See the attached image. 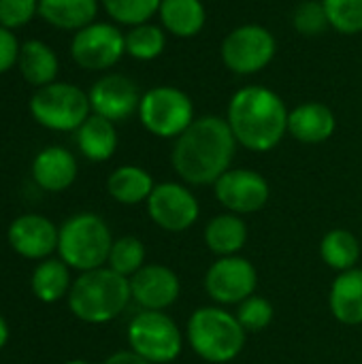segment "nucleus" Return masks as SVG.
I'll use <instances>...</instances> for the list:
<instances>
[{
  "mask_svg": "<svg viewBox=\"0 0 362 364\" xmlns=\"http://www.w3.org/2000/svg\"><path fill=\"white\" fill-rule=\"evenodd\" d=\"M237 145L226 117H196L192 126L175 139L171 162L183 183L213 186L230 168Z\"/></svg>",
  "mask_w": 362,
  "mask_h": 364,
  "instance_id": "f257e3e1",
  "label": "nucleus"
},
{
  "mask_svg": "<svg viewBox=\"0 0 362 364\" xmlns=\"http://www.w3.org/2000/svg\"><path fill=\"white\" fill-rule=\"evenodd\" d=\"M288 115L277 92L265 85H245L233 94L226 122L241 147L265 154L288 134Z\"/></svg>",
  "mask_w": 362,
  "mask_h": 364,
  "instance_id": "f03ea898",
  "label": "nucleus"
},
{
  "mask_svg": "<svg viewBox=\"0 0 362 364\" xmlns=\"http://www.w3.org/2000/svg\"><path fill=\"white\" fill-rule=\"evenodd\" d=\"M66 301L77 320L85 324H107L132 301L130 279L109 267L85 271L73 279Z\"/></svg>",
  "mask_w": 362,
  "mask_h": 364,
  "instance_id": "7ed1b4c3",
  "label": "nucleus"
},
{
  "mask_svg": "<svg viewBox=\"0 0 362 364\" xmlns=\"http://www.w3.org/2000/svg\"><path fill=\"white\" fill-rule=\"evenodd\" d=\"M245 328L224 307H198L186 328L192 352L211 364L235 360L245 348Z\"/></svg>",
  "mask_w": 362,
  "mask_h": 364,
  "instance_id": "20e7f679",
  "label": "nucleus"
},
{
  "mask_svg": "<svg viewBox=\"0 0 362 364\" xmlns=\"http://www.w3.org/2000/svg\"><path fill=\"white\" fill-rule=\"evenodd\" d=\"M107 222L96 213H77L60 226L58 254L75 271L85 273L107 267L113 245Z\"/></svg>",
  "mask_w": 362,
  "mask_h": 364,
  "instance_id": "39448f33",
  "label": "nucleus"
},
{
  "mask_svg": "<svg viewBox=\"0 0 362 364\" xmlns=\"http://www.w3.org/2000/svg\"><path fill=\"white\" fill-rule=\"evenodd\" d=\"M30 113L36 124L53 132H77L92 115L90 96L66 81L38 87L30 98Z\"/></svg>",
  "mask_w": 362,
  "mask_h": 364,
  "instance_id": "423d86ee",
  "label": "nucleus"
},
{
  "mask_svg": "<svg viewBox=\"0 0 362 364\" xmlns=\"http://www.w3.org/2000/svg\"><path fill=\"white\" fill-rule=\"evenodd\" d=\"M139 119L154 136L177 139L196 117L192 98L183 90L173 85H156L141 96Z\"/></svg>",
  "mask_w": 362,
  "mask_h": 364,
  "instance_id": "0eeeda50",
  "label": "nucleus"
},
{
  "mask_svg": "<svg viewBox=\"0 0 362 364\" xmlns=\"http://www.w3.org/2000/svg\"><path fill=\"white\" fill-rule=\"evenodd\" d=\"M128 346L151 364H169L179 358L183 335L164 311H141L128 324Z\"/></svg>",
  "mask_w": 362,
  "mask_h": 364,
  "instance_id": "6e6552de",
  "label": "nucleus"
},
{
  "mask_svg": "<svg viewBox=\"0 0 362 364\" xmlns=\"http://www.w3.org/2000/svg\"><path fill=\"white\" fill-rule=\"evenodd\" d=\"M277 53L273 32L260 23H243L226 34L222 41L224 66L241 77L265 70Z\"/></svg>",
  "mask_w": 362,
  "mask_h": 364,
  "instance_id": "1a4fd4ad",
  "label": "nucleus"
},
{
  "mask_svg": "<svg viewBox=\"0 0 362 364\" xmlns=\"http://www.w3.org/2000/svg\"><path fill=\"white\" fill-rule=\"evenodd\" d=\"M126 53L124 32L109 21H94L75 32L70 41V55L77 66L85 70H107L115 66Z\"/></svg>",
  "mask_w": 362,
  "mask_h": 364,
  "instance_id": "9d476101",
  "label": "nucleus"
},
{
  "mask_svg": "<svg viewBox=\"0 0 362 364\" xmlns=\"http://www.w3.org/2000/svg\"><path fill=\"white\" fill-rule=\"evenodd\" d=\"M258 288V271L243 256L218 258L205 275V290L218 305H239Z\"/></svg>",
  "mask_w": 362,
  "mask_h": 364,
  "instance_id": "9b49d317",
  "label": "nucleus"
},
{
  "mask_svg": "<svg viewBox=\"0 0 362 364\" xmlns=\"http://www.w3.org/2000/svg\"><path fill=\"white\" fill-rule=\"evenodd\" d=\"M147 213L151 222L166 232H183L196 224L201 205L188 186L177 181L156 183L147 198Z\"/></svg>",
  "mask_w": 362,
  "mask_h": 364,
  "instance_id": "f8f14e48",
  "label": "nucleus"
},
{
  "mask_svg": "<svg viewBox=\"0 0 362 364\" xmlns=\"http://www.w3.org/2000/svg\"><path fill=\"white\" fill-rule=\"evenodd\" d=\"M213 192L218 203L237 215L260 211L271 196L269 181L252 168H228L215 183Z\"/></svg>",
  "mask_w": 362,
  "mask_h": 364,
  "instance_id": "ddd939ff",
  "label": "nucleus"
},
{
  "mask_svg": "<svg viewBox=\"0 0 362 364\" xmlns=\"http://www.w3.org/2000/svg\"><path fill=\"white\" fill-rule=\"evenodd\" d=\"M87 96H90L92 113L115 124L139 113L143 94H139V87L130 77L111 73V75L100 77L92 85Z\"/></svg>",
  "mask_w": 362,
  "mask_h": 364,
  "instance_id": "4468645a",
  "label": "nucleus"
},
{
  "mask_svg": "<svg viewBox=\"0 0 362 364\" xmlns=\"http://www.w3.org/2000/svg\"><path fill=\"white\" fill-rule=\"evenodd\" d=\"M9 245L15 254L28 260H45L53 252H58L60 226H55L49 218L38 213H23L15 218L6 230Z\"/></svg>",
  "mask_w": 362,
  "mask_h": 364,
  "instance_id": "2eb2a0df",
  "label": "nucleus"
},
{
  "mask_svg": "<svg viewBox=\"0 0 362 364\" xmlns=\"http://www.w3.org/2000/svg\"><path fill=\"white\" fill-rule=\"evenodd\" d=\"M132 301L145 311H164L177 303L181 282L166 264H145L130 277Z\"/></svg>",
  "mask_w": 362,
  "mask_h": 364,
  "instance_id": "dca6fc26",
  "label": "nucleus"
},
{
  "mask_svg": "<svg viewBox=\"0 0 362 364\" xmlns=\"http://www.w3.org/2000/svg\"><path fill=\"white\" fill-rule=\"evenodd\" d=\"M77 158L60 145L41 149L32 160V179L45 192H64L77 179Z\"/></svg>",
  "mask_w": 362,
  "mask_h": 364,
  "instance_id": "f3484780",
  "label": "nucleus"
},
{
  "mask_svg": "<svg viewBox=\"0 0 362 364\" xmlns=\"http://www.w3.org/2000/svg\"><path fill=\"white\" fill-rule=\"evenodd\" d=\"M337 117L331 107L322 102H303L294 107L288 115V134L299 143L318 145L329 141L335 134Z\"/></svg>",
  "mask_w": 362,
  "mask_h": 364,
  "instance_id": "a211bd4d",
  "label": "nucleus"
},
{
  "mask_svg": "<svg viewBox=\"0 0 362 364\" xmlns=\"http://www.w3.org/2000/svg\"><path fill=\"white\" fill-rule=\"evenodd\" d=\"M329 307L337 322L346 326L362 324V269H350L335 277L329 294Z\"/></svg>",
  "mask_w": 362,
  "mask_h": 364,
  "instance_id": "6ab92c4d",
  "label": "nucleus"
},
{
  "mask_svg": "<svg viewBox=\"0 0 362 364\" xmlns=\"http://www.w3.org/2000/svg\"><path fill=\"white\" fill-rule=\"evenodd\" d=\"M158 17L169 34L177 38H192L203 32L207 23V9L203 0H162Z\"/></svg>",
  "mask_w": 362,
  "mask_h": 364,
  "instance_id": "aec40b11",
  "label": "nucleus"
},
{
  "mask_svg": "<svg viewBox=\"0 0 362 364\" xmlns=\"http://www.w3.org/2000/svg\"><path fill=\"white\" fill-rule=\"evenodd\" d=\"M17 68H19L21 77L38 90V87H45L55 81L60 62H58L55 51L47 43H43L38 38H30V41L21 43V47H19Z\"/></svg>",
  "mask_w": 362,
  "mask_h": 364,
  "instance_id": "412c9836",
  "label": "nucleus"
},
{
  "mask_svg": "<svg viewBox=\"0 0 362 364\" xmlns=\"http://www.w3.org/2000/svg\"><path fill=\"white\" fill-rule=\"evenodd\" d=\"M100 0H38V15L53 28L81 30L96 21Z\"/></svg>",
  "mask_w": 362,
  "mask_h": 364,
  "instance_id": "4be33fe9",
  "label": "nucleus"
},
{
  "mask_svg": "<svg viewBox=\"0 0 362 364\" xmlns=\"http://www.w3.org/2000/svg\"><path fill=\"white\" fill-rule=\"evenodd\" d=\"M77 147L90 162H105L113 158L117 151L115 124L92 113L77 130Z\"/></svg>",
  "mask_w": 362,
  "mask_h": 364,
  "instance_id": "5701e85b",
  "label": "nucleus"
},
{
  "mask_svg": "<svg viewBox=\"0 0 362 364\" xmlns=\"http://www.w3.org/2000/svg\"><path fill=\"white\" fill-rule=\"evenodd\" d=\"M70 286H73L70 267L62 258H45V260H41L34 267L32 277H30L32 294L45 305H51V303H58V301L66 299L68 292H70Z\"/></svg>",
  "mask_w": 362,
  "mask_h": 364,
  "instance_id": "b1692460",
  "label": "nucleus"
},
{
  "mask_svg": "<svg viewBox=\"0 0 362 364\" xmlns=\"http://www.w3.org/2000/svg\"><path fill=\"white\" fill-rule=\"evenodd\" d=\"M205 243L220 258L239 256L247 243V224L237 213H220L209 220L205 228Z\"/></svg>",
  "mask_w": 362,
  "mask_h": 364,
  "instance_id": "393cba45",
  "label": "nucleus"
},
{
  "mask_svg": "<svg viewBox=\"0 0 362 364\" xmlns=\"http://www.w3.org/2000/svg\"><path fill=\"white\" fill-rule=\"evenodd\" d=\"M154 188H156L154 177L145 168L134 166V164L117 166L109 175V179H107V192L119 205L147 203V198L151 196Z\"/></svg>",
  "mask_w": 362,
  "mask_h": 364,
  "instance_id": "a878e982",
  "label": "nucleus"
},
{
  "mask_svg": "<svg viewBox=\"0 0 362 364\" xmlns=\"http://www.w3.org/2000/svg\"><path fill=\"white\" fill-rule=\"evenodd\" d=\"M320 258L337 273L356 269L361 260V241L346 228H333L320 241Z\"/></svg>",
  "mask_w": 362,
  "mask_h": 364,
  "instance_id": "bb28decb",
  "label": "nucleus"
},
{
  "mask_svg": "<svg viewBox=\"0 0 362 364\" xmlns=\"http://www.w3.org/2000/svg\"><path fill=\"white\" fill-rule=\"evenodd\" d=\"M126 53L134 60L141 62H149L162 55V51L166 49V34L164 28L156 26V23H141L130 28L126 34Z\"/></svg>",
  "mask_w": 362,
  "mask_h": 364,
  "instance_id": "cd10ccee",
  "label": "nucleus"
},
{
  "mask_svg": "<svg viewBox=\"0 0 362 364\" xmlns=\"http://www.w3.org/2000/svg\"><path fill=\"white\" fill-rule=\"evenodd\" d=\"M107 267L130 279L137 271H141L145 267V245H143V241L137 239V237H130V235L115 239L113 245H111V252H109Z\"/></svg>",
  "mask_w": 362,
  "mask_h": 364,
  "instance_id": "c85d7f7f",
  "label": "nucleus"
},
{
  "mask_svg": "<svg viewBox=\"0 0 362 364\" xmlns=\"http://www.w3.org/2000/svg\"><path fill=\"white\" fill-rule=\"evenodd\" d=\"M162 0H100L107 15L122 26H141L147 23L160 9Z\"/></svg>",
  "mask_w": 362,
  "mask_h": 364,
  "instance_id": "c756f323",
  "label": "nucleus"
},
{
  "mask_svg": "<svg viewBox=\"0 0 362 364\" xmlns=\"http://www.w3.org/2000/svg\"><path fill=\"white\" fill-rule=\"evenodd\" d=\"M329 23L339 34L362 32V0H322Z\"/></svg>",
  "mask_w": 362,
  "mask_h": 364,
  "instance_id": "7c9ffc66",
  "label": "nucleus"
},
{
  "mask_svg": "<svg viewBox=\"0 0 362 364\" xmlns=\"http://www.w3.org/2000/svg\"><path fill=\"white\" fill-rule=\"evenodd\" d=\"M235 316L241 322V326L245 328V333H260L271 326V322L275 318V309H273L271 301H267L265 296L252 294L250 299H245L243 303L237 305Z\"/></svg>",
  "mask_w": 362,
  "mask_h": 364,
  "instance_id": "2f4dec72",
  "label": "nucleus"
},
{
  "mask_svg": "<svg viewBox=\"0 0 362 364\" xmlns=\"http://www.w3.org/2000/svg\"><path fill=\"white\" fill-rule=\"evenodd\" d=\"M292 26L303 36H320L322 32H326V28H331V23H329L322 0H305V2H301L294 9Z\"/></svg>",
  "mask_w": 362,
  "mask_h": 364,
  "instance_id": "473e14b6",
  "label": "nucleus"
},
{
  "mask_svg": "<svg viewBox=\"0 0 362 364\" xmlns=\"http://www.w3.org/2000/svg\"><path fill=\"white\" fill-rule=\"evenodd\" d=\"M38 15V0H0V26L17 30Z\"/></svg>",
  "mask_w": 362,
  "mask_h": 364,
  "instance_id": "72a5a7b5",
  "label": "nucleus"
},
{
  "mask_svg": "<svg viewBox=\"0 0 362 364\" xmlns=\"http://www.w3.org/2000/svg\"><path fill=\"white\" fill-rule=\"evenodd\" d=\"M19 41L13 34V30H6L0 26V75H4L6 70H11L13 66H17V58H19Z\"/></svg>",
  "mask_w": 362,
  "mask_h": 364,
  "instance_id": "f704fd0d",
  "label": "nucleus"
},
{
  "mask_svg": "<svg viewBox=\"0 0 362 364\" xmlns=\"http://www.w3.org/2000/svg\"><path fill=\"white\" fill-rule=\"evenodd\" d=\"M102 364H151L149 360H145V358H141L137 352H132V350H122V352H115V354H111L107 360Z\"/></svg>",
  "mask_w": 362,
  "mask_h": 364,
  "instance_id": "c9c22d12",
  "label": "nucleus"
},
{
  "mask_svg": "<svg viewBox=\"0 0 362 364\" xmlns=\"http://www.w3.org/2000/svg\"><path fill=\"white\" fill-rule=\"evenodd\" d=\"M9 337H11V331H9V324L6 320L0 316V350L9 343Z\"/></svg>",
  "mask_w": 362,
  "mask_h": 364,
  "instance_id": "e433bc0d",
  "label": "nucleus"
},
{
  "mask_svg": "<svg viewBox=\"0 0 362 364\" xmlns=\"http://www.w3.org/2000/svg\"><path fill=\"white\" fill-rule=\"evenodd\" d=\"M64 364H90V363H85V360H68V363H64Z\"/></svg>",
  "mask_w": 362,
  "mask_h": 364,
  "instance_id": "4c0bfd02",
  "label": "nucleus"
}]
</instances>
